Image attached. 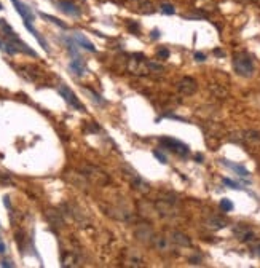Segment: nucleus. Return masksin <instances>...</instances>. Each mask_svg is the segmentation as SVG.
<instances>
[{"mask_svg": "<svg viewBox=\"0 0 260 268\" xmlns=\"http://www.w3.org/2000/svg\"><path fill=\"white\" fill-rule=\"evenodd\" d=\"M233 67H235V72L238 75L251 77L254 72V61L249 54L238 53V54H235V59H233Z\"/></svg>", "mask_w": 260, "mask_h": 268, "instance_id": "f257e3e1", "label": "nucleus"}, {"mask_svg": "<svg viewBox=\"0 0 260 268\" xmlns=\"http://www.w3.org/2000/svg\"><path fill=\"white\" fill-rule=\"evenodd\" d=\"M161 145H164L168 150H171L172 153H176V155H180V156H185L187 153H188V145H185V144H182L180 140L177 139H172V137H163L160 140Z\"/></svg>", "mask_w": 260, "mask_h": 268, "instance_id": "f03ea898", "label": "nucleus"}, {"mask_svg": "<svg viewBox=\"0 0 260 268\" xmlns=\"http://www.w3.org/2000/svg\"><path fill=\"white\" fill-rule=\"evenodd\" d=\"M58 93L61 94L62 97H64V101L67 102L69 105H72L74 109H77V110H85V107H83V104L78 101V97H77L75 94H74V91L69 88V86H66V85H59V88H58Z\"/></svg>", "mask_w": 260, "mask_h": 268, "instance_id": "7ed1b4c3", "label": "nucleus"}, {"mask_svg": "<svg viewBox=\"0 0 260 268\" xmlns=\"http://www.w3.org/2000/svg\"><path fill=\"white\" fill-rule=\"evenodd\" d=\"M198 89V85L191 77H184L182 80H179L177 83V91L184 96H191L195 94V91Z\"/></svg>", "mask_w": 260, "mask_h": 268, "instance_id": "20e7f679", "label": "nucleus"}, {"mask_svg": "<svg viewBox=\"0 0 260 268\" xmlns=\"http://www.w3.org/2000/svg\"><path fill=\"white\" fill-rule=\"evenodd\" d=\"M58 7L69 16H80V13H82L80 8L77 7L75 3L69 2V0H61V2H58Z\"/></svg>", "mask_w": 260, "mask_h": 268, "instance_id": "39448f33", "label": "nucleus"}, {"mask_svg": "<svg viewBox=\"0 0 260 268\" xmlns=\"http://www.w3.org/2000/svg\"><path fill=\"white\" fill-rule=\"evenodd\" d=\"M13 2V5H15V8H16V11L21 15V18H23L24 21H29V23H32L34 21V15H32V11L29 10L27 7L24 5V3H21L19 0H11Z\"/></svg>", "mask_w": 260, "mask_h": 268, "instance_id": "423d86ee", "label": "nucleus"}, {"mask_svg": "<svg viewBox=\"0 0 260 268\" xmlns=\"http://www.w3.org/2000/svg\"><path fill=\"white\" fill-rule=\"evenodd\" d=\"M74 38H75V42H77V43H78L80 46H82V48L88 50V51H91V53H94V51H96L94 45H93L91 42H89L85 35H82L80 32H75V34H74Z\"/></svg>", "mask_w": 260, "mask_h": 268, "instance_id": "0eeeda50", "label": "nucleus"}, {"mask_svg": "<svg viewBox=\"0 0 260 268\" xmlns=\"http://www.w3.org/2000/svg\"><path fill=\"white\" fill-rule=\"evenodd\" d=\"M69 69H70L72 72H74L75 75H78V77H82V75L85 74V67H83V64H82V59H80L78 56L70 61V64H69Z\"/></svg>", "mask_w": 260, "mask_h": 268, "instance_id": "6e6552de", "label": "nucleus"}, {"mask_svg": "<svg viewBox=\"0 0 260 268\" xmlns=\"http://www.w3.org/2000/svg\"><path fill=\"white\" fill-rule=\"evenodd\" d=\"M171 240L174 241V242H177V244H180V246H190L191 244V241L188 240V236H185L184 233H179V231H174L172 235H171Z\"/></svg>", "mask_w": 260, "mask_h": 268, "instance_id": "1a4fd4ad", "label": "nucleus"}, {"mask_svg": "<svg viewBox=\"0 0 260 268\" xmlns=\"http://www.w3.org/2000/svg\"><path fill=\"white\" fill-rule=\"evenodd\" d=\"M46 219L50 220L51 225H56V227H61L62 225V219H61L58 211H46Z\"/></svg>", "mask_w": 260, "mask_h": 268, "instance_id": "9d476101", "label": "nucleus"}, {"mask_svg": "<svg viewBox=\"0 0 260 268\" xmlns=\"http://www.w3.org/2000/svg\"><path fill=\"white\" fill-rule=\"evenodd\" d=\"M222 163H223L225 166H228V168L235 169L236 172H240V176H244V177H248V176H249V171H248V169H244V168H242V166H240V164L230 163V161H227V160H222Z\"/></svg>", "mask_w": 260, "mask_h": 268, "instance_id": "9b49d317", "label": "nucleus"}, {"mask_svg": "<svg viewBox=\"0 0 260 268\" xmlns=\"http://www.w3.org/2000/svg\"><path fill=\"white\" fill-rule=\"evenodd\" d=\"M40 16H42V18H43V19H48V21H51V23H53V24L59 26V27H61V29H67V26L64 24L61 19L54 18V16H51V15H46V13H40Z\"/></svg>", "mask_w": 260, "mask_h": 268, "instance_id": "f8f14e48", "label": "nucleus"}, {"mask_svg": "<svg viewBox=\"0 0 260 268\" xmlns=\"http://www.w3.org/2000/svg\"><path fill=\"white\" fill-rule=\"evenodd\" d=\"M83 91L86 93V94H89V96H91V99L94 101L96 104H101V105H104V104H105V101L102 99V97H101L99 94H97V93H94V91H93V89H88V88H86V89H83Z\"/></svg>", "mask_w": 260, "mask_h": 268, "instance_id": "ddd939ff", "label": "nucleus"}, {"mask_svg": "<svg viewBox=\"0 0 260 268\" xmlns=\"http://www.w3.org/2000/svg\"><path fill=\"white\" fill-rule=\"evenodd\" d=\"M160 10L166 13V15H174L176 13V8H174V5H171V3H161Z\"/></svg>", "mask_w": 260, "mask_h": 268, "instance_id": "4468645a", "label": "nucleus"}, {"mask_svg": "<svg viewBox=\"0 0 260 268\" xmlns=\"http://www.w3.org/2000/svg\"><path fill=\"white\" fill-rule=\"evenodd\" d=\"M209 223H211V227H214V228H222V227H225V222L222 219H219V217H212V219H209Z\"/></svg>", "mask_w": 260, "mask_h": 268, "instance_id": "2eb2a0df", "label": "nucleus"}, {"mask_svg": "<svg viewBox=\"0 0 260 268\" xmlns=\"http://www.w3.org/2000/svg\"><path fill=\"white\" fill-rule=\"evenodd\" d=\"M147 67H148L150 70H153V72H161V70H163V66H161V64L153 62V61H148V62H147Z\"/></svg>", "mask_w": 260, "mask_h": 268, "instance_id": "dca6fc26", "label": "nucleus"}, {"mask_svg": "<svg viewBox=\"0 0 260 268\" xmlns=\"http://www.w3.org/2000/svg\"><path fill=\"white\" fill-rule=\"evenodd\" d=\"M220 207H222L223 211H227V212H228V211H232V209H233V203L230 201V199L223 198L222 201H220Z\"/></svg>", "mask_w": 260, "mask_h": 268, "instance_id": "f3484780", "label": "nucleus"}, {"mask_svg": "<svg viewBox=\"0 0 260 268\" xmlns=\"http://www.w3.org/2000/svg\"><path fill=\"white\" fill-rule=\"evenodd\" d=\"M249 136H246L248 139L251 140H260V133H255V131H251V133H248Z\"/></svg>", "mask_w": 260, "mask_h": 268, "instance_id": "a211bd4d", "label": "nucleus"}, {"mask_svg": "<svg viewBox=\"0 0 260 268\" xmlns=\"http://www.w3.org/2000/svg\"><path fill=\"white\" fill-rule=\"evenodd\" d=\"M223 184H225V185H228V187H232V188H241V187L238 185L236 182L230 180V179H223Z\"/></svg>", "mask_w": 260, "mask_h": 268, "instance_id": "6ab92c4d", "label": "nucleus"}, {"mask_svg": "<svg viewBox=\"0 0 260 268\" xmlns=\"http://www.w3.org/2000/svg\"><path fill=\"white\" fill-rule=\"evenodd\" d=\"M153 155H155L156 158H158V160H160V161H161V163H163V164H164V163H168V160H166V156L163 155V153H160L158 150H155V152H153Z\"/></svg>", "mask_w": 260, "mask_h": 268, "instance_id": "aec40b11", "label": "nucleus"}, {"mask_svg": "<svg viewBox=\"0 0 260 268\" xmlns=\"http://www.w3.org/2000/svg\"><path fill=\"white\" fill-rule=\"evenodd\" d=\"M195 59H196V61H199V62H201V61H204V59H206V56H204L203 53H195Z\"/></svg>", "mask_w": 260, "mask_h": 268, "instance_id": "412c9836", "label": "nucleus"}, {"mask_svg": "<svg viewBox=\"0 0 260 268\" xmlns=\"http://www.w3.org/2000/svg\"><path fill=\"white\" fill-rule=\"evenodd\" d=\"M158 54H160V58H168V56H169V51L166 50V48H163V50H160Z\"/></svg>", "mask_w": 260, "mask_h": 268, "instance_id": "4be33fe9", "label": "nucleus"}, {"mask_svg": "<svg viewBox=\"0 0 260 268\" xmlns=\"http://www.w3.org/2000/svg\"><path fill=\"white\" fill-rule=\"evenodd\" d=\"M0 265H2V267H13V263L8 262V260H3L2 263H0Z\"/></svg>", "mask_w": 260, "mask_h": 268, "instance_id": "5701e85b", "label": "nucleus"}, {"mask_svg": "<svg viewBox=\"0 0 260 268\" xmlns=\"http://www.w3.org/2000/svg\"><path fill=\"white\" fill-rule=\"evenodd\" d=\"M0 254H5V244L0 242Z\"/></svg>", "mask_w": 260, "mask_h": 268, "instance_id": "b1692460", "label": "nucleus"}, {"mask_svg": "<svg viewBox=\"0 0 260 268\" xmlns=\"http://www.w3.org/2000/svg\"><path fill=\"white\" fill-rule=\"evenodd\" d=\"M158 35H160V34H158V31L155 29V31L152 32V38H158Z\"/></svg>", "mask_w": 260, "mask_h": 268, "instance_id": "393cba45", "label": "nucleus"}, {"mask_svg": "<svg viewBox=\"0 0 260 268\" xmlns=\"http://www.w3.org/2000/svg\"><path fill=\"white\" fill-rule=\"evenodd\" d=\"M257 252H259V255H260V246H259V248H257Z\"/></svg>", "mask_w": 260, "mask_h": 268, "instance_id": "a878e982", "label": "nucleus"}, {"mask_svg": "<svg viewBox=\"0 0 260 268\" xmlns=\"http://www.w3.org/2000/svg\"><path fill=\"white\" fill-rule=\"evenodd\" d=\"M0 10H2V3H0Z\"/></svg>", "mask_w": 260, "mask_h": 268, "instance_id": "bb28decb", "label": "nucleus"}]
</instances>
